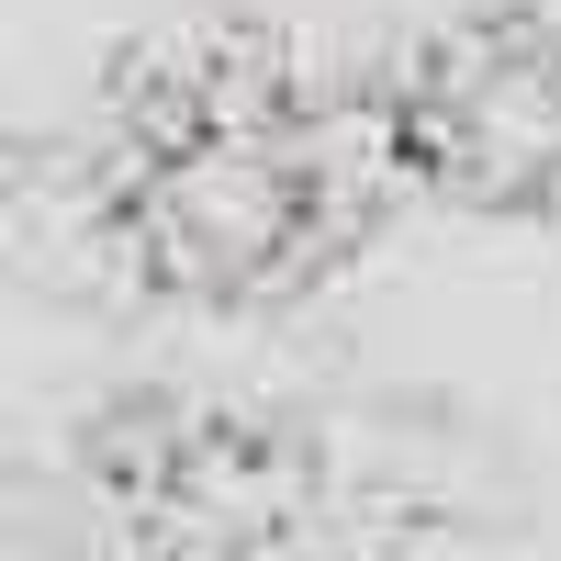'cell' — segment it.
<instances>
[{
    "label": "cell",
    "instance_id": "6da1fadb",
    "mask_svg": "<svg viewBox=\"0 0 561 561\" xmlns=\"http://www.w3.org/2000/svg\"><path fill=\"white\" fill-rule=\"evenodd\" d=\"M359 68L325 79L280 23H180L102 79L79 214L158 314L259 325L337 280L393 214Z\"/></svg>",
    "mask_w": 561,
    "mask_h": 561
},
{
    "label": "cell",
    "instance_id": "7a4b0ae2",
    "mask_svg": "<svg viewBox=\"0 0 561 561\" xmlns=\"http://www.w3.org/2000/svg\"><path fill=\"white\" fill-rule=\"evenodd\" d=\"M57 483L90 561H415L427 539L472 528V483H449L427 438L225 393L102 404Z\"/></svg>",
    "mask_w": 561,
    "mask_h": 561
},
{
    "label": "cell",
    "instance_id": "3957f363",
    "mask_svg": "<svg viewBox=\"0 0 561 561\" xmlns=\"http://www.w3.org/2000/svg\"><path fill=\"white\" fill-rule=\"evenodd\" d=\"M404 203L460 225H561V0H449L359 68Z\"/></svg>",
    "mask_w": 561,
    "mask_h": 561
}]
</instances>
